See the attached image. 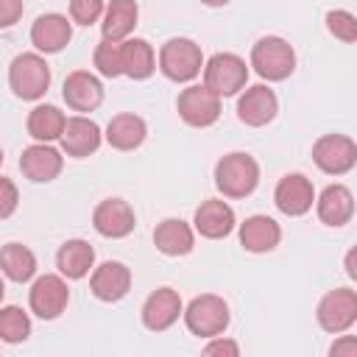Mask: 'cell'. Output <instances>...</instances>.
<instances>
[{"mask_svg":"<svg viewBox=\"0 0 357 357\" xmlns=\"http://www.w3.org/2000/svg\"><path fill=\"white\" fill-rule=\"evenodd\" d=\"M259 184V165L245 151H231L215 165V187L223 198H245Z\"/></svg>","mask_w":357,"mask_h":357,"instance_id":"1","label":"cell"},{"mask_svg":"<svg viewBox=\"0 0 357 357\" xmlns=\"http://www.w3.org/2000/svg\"><path fill=\"white\" fill-rule=\"evenodd\" d=\"M8 86L22 100H39L50 86V67L42 53H20L8 64Z\"/></svg>","mask_w":357,"mask_h":357,"instance_id":"2","label":"cell"},{"mask_svg":"<svg viewBox=\"0 0 357 357\" xmlns=\"http://www.w3.org/2000/svg\"><path fill=\"white\" fill-rule=\"evenodd\" d=\"M201 67H204V53L187 36H173L159 47V70L165 78L176 84L192 81L201 73Z\"/></svg>","mask_w":357,"mask_h":357,"instance_id":"3","label":"cell"},{"mask_svg":"<svg viewBox=\"0 0 357 357\" xmlns=\"http://www.w3.org/2000/svg\"><path fill=\"white\" fill-rule=\"evenodd\" d=\"M251 67L265 81H284L296 70V50L282 36H262L251 47Z\"/></svg>","mask_w":357,"mask_h":357,"instance_id":"4","label":"cell"},{"mask_svg":"<svg viewBox=\"0 0 357 357\" xmlns=\"http://www.w3.org/2000/svg\"><path fill=\"white\" fill-rule=\"evenodd\" d=\"M204 86H209L218 98H231L245 89L248 64L237 53H215L204 61Z\"/></svg>","mask_w":357,"mask_h":357,"instance_id":"5","label":"cell"},{"mask_svg":"<svg viewBox=\"0 0 357 357\" xmlns=\"http://www.w3.org/2000/svg\"><path fill=\"white\" fill-rule=\"evenodd\" d=\"M184 324L192 335L198 337H215V335H223L226 326H229V304L215 296V293H201L195 296L184 310Z\"/></svg>","mask_w":357,"mask_h":357,"instance_id":"6","label":"cell"},{"mask_svg":"<svg viewBox=\"0 0 357 357\" xmlns=\"http://www.w3.org/2000/svg\"><path fill=\"white\" fill-rule=\"evenodd\" d=\"M318 326L329 335H340L354 326L357 321V293L351 287H335L329 290L315 310Z\"/></svg>","mask_w":357,"mask_h":357,"instance_id":"7","label":"cell"},{"mask_svg":"<svg viewBox=\"0 0 357 357\" xmlns=\"http://www.w3.org/2000/svg\"><path fill=\"white\" fill-rule=\"evenodd\" d=\"M176 109H178V117L187 126H192V128H209L220 117V98L209 86H204V84H190L187 89L178 92Z\"/></svg>","mask_w":357,"mask_h":357,"instance_id":"8","label":"cell"},{"mask_svg":"<svg viewBox=\"0 0 357 357\" xmlns=\"http://www.w3.org/2000/svg\"><path fill=\"white\" fill-rule=\"evenodd\" d=\"M312 162L326 176H343L357 165V145L346 134H324L312 145Z\"/></svg>","mask_w":357,"mask_h":357,"instance_id":"9","label":"cell"},{"mask_svg":"<svg viewBox=\"0 0 357 357\" xmlns=\"http://www.w3.org/2000/svg\"><path fill=\"white\" fill-rule=\"evenodd\" d=\"M28 304H31V312L42 321H53L59 318L67 304H70V287H67V279L61 273H45L39 276L33 284H31V293H28Z\"/></svg>","mask_w":357,"mask_h":357,"instance_id":"10","label":"cell"},{"mask_svg":"<svg viewBox=\"0 0 357 357\" xmlns=\"http://www.w3.org/2000/svg\"><path fill=\"white\" fill-rule=\"evenodd\" d=\"M273 204L287 218H301L315 204V187L304 173H287L273 190Z\"/></svg>","mask_w":357,"mask_h":357,"instance_id":"11","label":"cell"},{"mask_svg":"<svg viewBox=\"0 0 357 357\" xmlns=\"http://www.w3.org/2000/svg\"><path fill=\"white\" fill-rule=\"evenodd\" d=\"M92 226L100 237H109V240H120V237H128L137 226V215L131 209L128 201L123 198H103L95 212H92Z\"/></svg>","mask_w":357,"mask_h":357,"instance_id":"12","label":"cell"},{"mask_svg":"<svg viewBox=\"0 0 357 357\" xmlns=\"http://www.w3.org/2000/svg\"><path fill=\"white\" fill-rule=\"evenodd\" d=\"M276 112H279L276 92L265 84H254V86L243 89L237 98V117H240V123H245L251 128L268 126L276 117Z\"/></svg>","mask_w":357,"mask_h":357,"instance_id":"13","label":"cell"},{"mask_svg":"<svg viewBox=\"0 0 357 357\" xmlns=\"http://www.w3.org/2000/svg\"><path fill=\"white\" fill-rule=\"evenodd\" d=\"M61 142V151L73 159H84L89 153H95L103 142V134H100V126L84 114H75V117H67L64 123V131L59 137Z\"/></svg>","mask_w":357,"mask_h":357,"instance_id":"14","label":"cell"},{"mask_svg":"<svg viewBox=\"0 0 357 357\" xmlns=\"http://www.w3.org/2000/svg\"><path fill=\"white\" fill-rule=\"evenodd\" d=\"M181 310H184L181 296H178L173 287H159V290H153V293L145 298L139 315H142L145 329H151V332H165V329H170V326L181 318Z\"/></svg>","mask_w":357,"mask_h":357,"instance_id":"15","label":"cell"},{"mask_svg":"<svg viewBox=\"0 0 357 357\" xmlns=\"http://www.w3.org/2000/svg\"><path fill=\"white\" fill-rule=\"evenodd\" d=\"M61 95L67 100V106L73 112H95L100 103H103V84L95 73L89 70H75L64 78V86H61Z\"/></svg>","mask_w":357,"mask_h":357,"instance_id":"16","label":"cell"},{"mask_svg":"<svg viewBox=\"0 0 357 357\" xmlns=\"http://www.w3.org/2000/svg\"><path fill=\"white\" fill-rule=\"evenodd\" d=\"M64 167V156L61 151H56L50 142H33L22 151L20 156V170L28 181H53Z\"/></svg>","mask_w":357,"mask_h":357,"instance_id":"17","label":"cell"},{"mask_svg":"<svg viewBox=\"0 0 357 357\" xmlns=\"http://www.w3.org/2000/svg\"><path fill=\"white\" fill-rule=\"evenodd\" d=\"M89 290H92L95 298L109 301V304L126 298L128 290H131V271H128V265H123L117 259H109V262L98 265L92 271V276H89Z\"/></svg>","mask_w":357,"mask_h":357,"instance_id":"18","label":"cell"},{"mask_svg":"<svg viewBox=\"0 0 357 357\" xmlns=\"http://www.w3.org/2000/svg\"><path fill=\"white\" fill-rule=\"evenodd\" d=\"M73 39V22L64 14H39L36 22L31 25V45L36 47V53H59L67 47V42Z\"/></svg>","mask_w":357,"mask_h":357,"instance_id":"19","label":"cell"},{"mask_svg":"<svg viewBox=\"0 0 357 357\" xmlns=\"http://www.w3.org/2000/svg\"><path fill=\"white\" fill-rule=\"evenodd\" d=\"M192 223H195V231H198L201 237H206V240L229 237V234L234 231V226H237L234 209H231L226 201H220V198H206V201L195 209Z\"/></svg>","mask_w":357,"mask_h":357,"instance_id":"20","label":"cell"},{"mask_svg":"<svg viewBox=\"0 0 357 357\" xmlns=\"http://www.w3.org/2000/svg\"><path fill=\"white\" fill-rule=\"evenodd\" d=\"M282 226L268 215H251L240 223V245L251 254H268L279 245Z\"/></svg>","mask_w":357,"mask_h":357,"instance_id":"21","label":"cell"},{"mask_svg":"<svg viewBox=\"0 0 357 357\" xmlns=\"http://www.w3.org/2000/svg\"><path fill=\"white\" fill-rule=\"evenodd\" d=\"M315 209L321 223L326 226H346L354 215V195L346 184H329L324 187V192L315 198Z\"/></svg>","mask_w":357,"mask_h":357,"instance_id":"22","label":"cell"},{"mask_svg":"<svg viewBox=\"0 0 357 357\" xmlns=\"http://www.w3.org/2000/svg\"><path fill=\"white\" fill-rule=\"evenodd\" d=\"M103 137H106V142H109L114 151H137V148L145 142V137H148V126H145V120H142L139 114H134V112H120V114H114V117L109 120Z\"/></svg>","mask_w":357,"mask_h":357,"instance_id":"23","label":"cell"},{"mask_svg":"<svg viewBox=\"0 0 357 357\" xmlns=\"http://www.w3.org/2000/svg\"><path fill=\"white\" fill-rule=\"evenodd\" d=\"M153 245L165 257H184L195 245V229L190 223H184L181 218H165L153 229Z\"/></svg>","mask_w":357,"mask_h":357,"instance_id":"24","label":"cell"},{"mask_svg":"<svg viewBox=\"0 0 357 357\" xmlns=\"http://www.w3.org/2000/svg\"><path fill=\"white\" fill-rule=\"evenodd\" d=\"M137 17H139V6L134 0H109L100 17L103 39H112V42L128 39L131 31L137 28Z\"/></svg>","mask_w":357,"mask_h":357,"instance_id":"25","label":"cell"},{"mask_svg":"<svg viewBox=\"0 0 357 357\" xmlns=\"http://www.w3.org/2000/svg\"><path fill=\"white\" fill-rule=\"evenodd\" d=\"M120 67H123V75L134 81H145L156 70V53L145 39L128 36L120 42Z\"/></svg>","mask_w":357,"mask_h":357,"instance_id":"26","label":"cell"},{"mask_svg":"<svg viewBox=\"0 0 357 357\" xmlns=\"http://www.w3.org/2000/svg\"><path fill=\"white\" fill-rule=\"evenodd\" d=\"M95 265V248L86 240H67L56 254V268L64 279H84Z\"/></svg>","mask_w":357,"mask_h":357,"instance_id":"27","label":"cell"},{"mask_svg":"<svg viewBox=\"0 0 357 357\" xmlns=\"http://www.w3.org/2000/svg\"><path fill=\"white\" fill-rule=\"evenodd\" d=\"M0 273L11 282H31L36 273V254L22 243H6L0 248Z\"/></svg>","mask_w":357,"mask_h":357,"instance_id":"28","label":"cell"},{"mask_svg":"<svg viewBox=\"0 0 357 357\" xmlns=\"http://www.w3.org/2000/svg\"><path fill=\"white\" fill-rule=\"evenodd\" d=\"M64 123H67V114L53 106V103H39L31 109L28 114V134L36 139V142H53L61 137L64 131Z\"/></svg>","mask_w":357,"mask_h":357,"instance_id":"29","label":"cell"},{"mask_svg":"<svg viewBox=\"0 0 357 357\" xmlns=\"http://www.w3.org/2000/svg\"><path fill=\"white\" fill-rule=\"evenodd\" d=\"M31 335V318L25 310L8 304L0 307V340L3 343H22Z\"/></svg>","mask_w":357,"mask_h":357,"instance_id":"30","label":"cell"},{"mask_svg":"<svg viewBox=\"0 0 357 357\" xmlns=\"http://www.w3.org/2000/svg\"><path fill=\"white\" fill-rule=\"evenodd\" d=\"M92 61H95V70L103 78H120L123 75V67H120V42L100 39L98 47H95Z\"/></svg>","mask_w":357,"mask_h":357,"instance_id":"31","label":"cell"},{"mask_svg":"<svg viewBox=\"0 0 357 357\" xmlns=\"http://www.w3.org/2000/svg\"><path fill=\"white\" fill-rule=\"evenodd\" d=\"M326 31L335 39L354 45L357 42V17L346 8H332V11H326Z\"/></svg>","mask_w":357,"mask_h":357,"instance_id":"32","label":"cell"},{"mask_svg":"<svg viewBox=\"0 0 357 357\" xmlns=\"http://www.w3.org/2000/svg\"><path fill=\"white\" fill-rule=\"evenodd\" d=\"M103 0H70V20L78 25H95L103 17Z\"/></svg>","mask_w":357,"mask_h":357,"instance_id":"33","label":"cell"},{"mask_svg":"<svg viewBox=\"0 0 357 357\" xmlns=\"http://www.w3.org/2000/svg\"><path fill=\"white\" fill-rule=\"evenodd\" d=\"M20 204V192H17V184L11 178H3L0 176V220L11 218L14 209Z\"/></svg>","mask_w":357,"mask_h":357,"instance_id":"34","label":"cell"},{"mask_svg":"<svg viewBox=\"0 0 357 357\" xmlns=\"http://www.w3.org/2000/svg\"><path fill=\"white\" fill-rule=\"evenodd\" d=\"M25 11V3L22 0H0V28H11L20 22Z\"/></svg>","mask_w":357,"mask_h":357,"instance_id":"35","label":"cell"},{"mask_svg":"<svg viewBox=\"0 0 357 357\" xmlns=\"http://www.w3.org/2000/svg\"><path fill=\"white\" fill-rule=\"evenodd\" d=\"M204 354H223V357H237L240 354V346L223 335H215L209 337V343L204 346Z\"/></svg>","mask_w":357,"mask_h":357,"instance_id":"36","label":"cell"},{"mask_svg":"<svg viewBox=\"0 0 357 357\" xmlns=\"http://www.w3.org/2000/svg\"><path fill=\"white\" fill-rule=\"evenodd\" d=\"M329 354L332 357H357V337L340 332V337L329 346Z\"/></svg>","mask_w":357,"mask_h":357,"instance_id":"37","label":"cell"},{"mask_svg":"<svg viewBox=\"0 0 357 357\" xmlns=\"http://www.w3.org/2000/svg\"><path fill=\"white\" fill-rule=\"evenodd\" d=\"M346 273H349L351 279L357 276V271H354V251H349V254H346Z\"/></svg>","mask_w":357,"mask_h":357,"instance_id":"38","label":"cell"},{"mask_svg":"<svg viewBox=\"0 0 357 357\" xmlns=\"http://www.w3.org/2000/svg\"><path fill=\"white\" fill-rule=\"evenodd\" d=\"M204 6H212V8H218V6H226L229 0H201Z\"/></svg>","mask_w":357,"mask_h":357,"instance_id":"39","label":"cell"},{"mask_svg":"<svg viewBox=\"0 0 357 357\" xmlns=\"http://www.w3.org/2000/svg\"><path fill=\"white\" fill-rule=\"evenodd\" d=\"M3 293H6V284H3V279H0V301H3Z\"/></svg>","mask_w":357,"mask_h":357,"instance_id":"40","label":"cell"},{"mask_svg":"<svg viewBox=\"0 0 357 357\" xmlns=\"http://www.w3.org/2000/svg\"><path fill=\"white\" fill-rule=\"evenodd\" d=\"M0 165H3V148H0Z\"/></svg>","mask_w":357,"mask_h":357,"instance_id":"41","label":"cell"}]
</instances>
